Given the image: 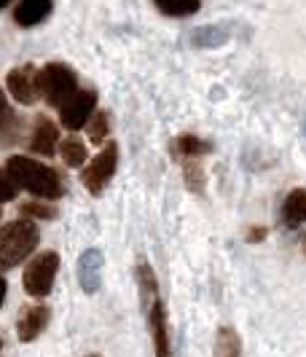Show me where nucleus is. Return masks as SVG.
Returning <instances> with one entry per match:
<instances>
[{"mask_svg":"<svg viewBox=\"0 0 306 357\" xmlns=\"http://www.w3.org/2000/svg\"><path fill=\"white\" fill-rule=\"evenodd\" d=\"M151 314V333H153V349H156V357H172V344H169V328H167V309H164V301H153L148 306Z\"/></svg>","mask_w":306,"mask_h":357,"instance_id":"nucleus-8","label":"nucleus"},{"mask_svg":"<svg viewBox=\"0 0 306 357\" xmlns=\"http://www.w3.org/2000/svg\"><path fill=\"white\" fill-rule=\"evenodd\" d=\"M56 268H59V255L56 252H40L36 255L27 268H24V290L36 298H43L49 296V290L54 285V277H56Z\"/></svg>","mask_w":306,"mask_h":357,"instance_id":"nucleus-4","label":"nucleus"},{"mask_svg":"<svg viewBox=\"0 0 306 357\" xmlns=\"http://www.w3.org/2000/svg\"><path fill=\"white\" fill-rule=\"evenodd\" d=\"M38 81H40V94L46 97L49 105L62 107L78 91L72 70L68 65H59V62H52L43 70H38Z\"/></svg>","mask_w":306,"mask_h":357,"instance_id":"nucleus-3","label":"nucleus"},{"mask_svg":"<svg viewBox=\"0 0 306 357\" xmlns=\"http://www.w3.org/2000/svg\"><path fill=\"white\" fill-rule=\"evenodd\" d=\"M175 148H178V153H181L183 159H199L201 153L210 151V145L201 143V140L194 137V135H181L178 143H175Z\"/></svg>","mask_w":306,"mask_h":357,"instance_id":"nucleus-17","label":"nucleus"},{"mask_svg":"<svg viewBox=\"0 0 306 357\" xmlns=\"http://www.w3.org/2000/svg\"><path fill=\"white\" fill-rule=\"evenodd\" d=\"M213 357H242V341L234 328H220L213 347Z\"/></svg>","mask_w":306,"mask_h":357,"instance_id":"nucleus-14","label":"nucleus"},{"mask_svg":"<svg viewBox=\"0 0 306 357\" xmlns=\"http://www.w3.org/2000/svg\"><path fill=\"white\" fill-rule=\"evenodd\" d=\"M8 91L11 97L22 102V105H33L38 97H40V81H38V70L33 65H24L17 70L8 73Z\"/></svg>","mask_w":306,"mask_h":357,"instance_id":"nucleus-7","label":"nucleus"},{"mask_svg":"<svg viewBox=\"0 0 306 357\" xmlns=\"http://www.w3.org/2000/svg\"><path fill=\"white\" fill-rule=\"evenodd\" d=\"M56 140H59V129L54 126V121H49L46 116H40L36 129H33V140H30L33 151H36V153H43V156H49V153H54Z\"/></svg>","mask_w":306,"mask_h":357,"instance_id":"nucleus-11","label":"nucleus"},{"mask_svg":"<svg viewBox=\"0 0 306 357\" xmlns=\"http://www.w3.org/2000/svg\"><path fill=\"white\" fill-rule=\"evenodd\" d=\"M100 266H102V255L97 250H86L81 255L78 280H81V287L86 293H97V287H100Z\"/></svg>","mask_w":306,"mask_h":357,"instance_id":"nucleus-10","label":"nucleus"},{"mask_svg":"<svg viewBox=\"0 0 306 357\" xmlns=\"http://www.w3.org/2000/svg\"><path fill=\"white\" fill-rule=\"evenodd\" d=\"M86 357H100V355H86Z\"/></svg>","mask_w":306,"mask_h":357,"instance_id":"nucleus-28","label":"nucleus"},{"mask_svg":"<svg viewBox=\"0 0 306 357\" xmlns=\"http://www.w3.org/2000/svg\"><path fill=\"white\" fill-rule=\"evenodd\" d=\"M3 298H6V280L0 277V306H3Z\"/></svg>","mask_w":306,"mask_h":357,"instance_id":"nucleus-25","label":"nucleus"},{"mask_svg":"<svg viewBox=\"0 0 306 357\" xmlns=\"http://www.w3.org/2000/svg\"><path fill=\"white\" fill-rule=\"evenodd\" d=\"M6 172L17 183V188L30 191L33 197L59 199L62 197V178L52 167L30 159V156H11L6 164Z\"/></svg>","mask_w":306,"mask_h":357,"instance_id":"nucleus-1","label":"nucleus"},{"mask_svg":"<svg viewBox=\"0 0 306 357\" xmlns=\"http://www.w3.org/2000/svg\"><path fill=\"white\" fill-rule=\"evenodd\" d=\"M94 105H97V91H75L70 100L65 102V105L59 107L62 113H59V119H62V126L65 129H81V126L89 121V116L94 113Z\"/></svg>","mask_w":306,"mask_h":357,"instance_id":"nucleus-6","label":"nucleus"},{"mask_svg":"<svg viewBox=\"0 0 306 357\" xmlns=\"http://www.w3.org/2000/svg\"><path fill=\"white\" fill-rule=\"evenodd\" d=\"M8 3H11V0H0V8H3V6H8Z\"/></svg>","mask_w":306,"mask_h":357,"instance_id":"nucleus-26","label":"nucleus"},{"mask_svg":"<svg viewBox=\"0 0 306 357\" xmlns=\"http://www.w3.org/2000/svg\"><path fill=\"white\" fill-rule=\"evenodd\" d=\"M156 6L167 17H191L199 11V0H156Z\"/></svg>","mask_w":306,"mask_h":357,"instance_id":"nucleus-15","label":"nucleus"},{"mask_svg":"<svg viewBox=\"0 0 306 357\" xmlns=\"http://www.w3.org/2000/svg\"><path fill=\"white\" fill-rule=\"evenodd\" d=\"M116 161H118V145L108 143L100 153H97V159L84 169V178L81 180H84V185L89 188L91 194H100V191L110 183L113 172H116Z\"/></svg>","mask_w":306,"mask_h":357,"instance_id":"nucleus-5","label":"nucleus"},{"mask_svg":"<svg viewBox=\"0 0 306 357\" xmlns=\"http://www.w3.org/2000/svg\"><path fill=\"white\" fill-rule=\"evenodd\" d=\"M49 325V309L46 306H27L22 309L17 322V333L22 341H33L43 333V328Z\"/></svg>","mask_w":306,"mask_h":357,"instance_id":"nucleus-9","label":"nucleus"},{"mask_svg":"<svg viewBox=\"0 0 306 357\" xmlns=\"http://www.w3.org/2000/svg\"><path fill=\"white\" fill-rule=\"evenodd\" d=\"M301 245H304V252H306V236H304V239H301Z\"/></svg>","mask_w":306,"mask_h":357,"instance_id":"nucleus-27","label":"nucleus"},{"mask_svg":"<svg viewBox=\"0 0 306 357\" xmlns=\"http://www.w3.org/2000/svg\"><path fill=\"white\" fill-rule=\"evenodd\" d=\"M38 245V226L33 220H14L0 229V268L22 264Z\"/></svg>","mask_w":306,"mask_h":357,"instance_id":"nucleus-2","label":"nucleus"},{"mask_svg":"<svg viewBox=\"0 0 306 357\" xmlns=\"http://www.w3.org/2000/svg\"><path fill=\"white\" fill-rule=\"evenodd\" d=\"M137 282H140V293H143L145 304L151 306L156 301V277H153V268L148 264L137 266Z\"/></svg>","mask_w":306,"mask_h":357,"instance_id":"nucleus-18","label":"nucleus"},{"mask_svg":"<svg viewBox=\"0 0 306 357\" xmlns=\"http://www.w3.org/2000/svg\"><path fill=\"white\" fill-rule=\"evenodd\" d=\"M105 137H108V116L105 113H94V119L89 124V140L97 145L105 143Z\"/></svg>","mask_w":306,"mask_h":357,"instance_id":"nucleus-19","label":"nucleus"},{"mask_svg":"<svg viewBox=\"0 0 306 357\" xmlns=\"http://www.w3.org/2000/svg\"><path fill=\"white\" fill-rule=\"evenodd\" d=\"M17 183L11 180V175L6 172V169H0V202H11V199L17 197Z\"/></svg>","mask_w":306,"mask_h":357,"instance_id":"nucleus-21","label":"nucleus"},{"mask_svg":"<svg viewBox=\"0 0 306 357\" xmlns=\"http://www.w3.org/2000/svg\"><path fill=\"white\" fill-rule=\"evenodd\" d=\"M49 11H52V0H19L14 19L22 27H33L49 17Z\"/></svg>","mask_w":306,"mask_h":357,"instance_id":"nucleus-12","label":"nucleus"},{"mask_svg":"<svg viewBox=\"0 0 306 357\" xmlns=\"http://www.w3.org/2000/svg\"><path fill=\"white\" fill-rule=\"evenodd\" d=\"M22 213L46 220V218H54V207H46V204H38V202H27V204H22Z\"/></svg>","mask_w":306,"mask_h":357,"instance_id":"nucleus-22","label":"nucleus"},{"mask_svg":"<svg viewBox=\"0 0 306 357\" xmlns=\"http://www.w3.org/2000/svg\"><path fill=\"white\" fill-rule=\"evenodd\" d=\"M263 236H266V229H252V231L247 234V239H250V242H261Z\"/></svg>","mask_w":306,"mask_h":357,"instance_id":"nucleus-24","label":"nucleus"},{"mask_svg":"<svg viewBox=\"0 0 306 357\" xmlns=\"http://www.w3.org/2000/svg\"><path fill=\"white\" fill-rule=\"evenodd\" d=\"M282 220L290 229H298L306 223V188H296L288 194L285 204H282Z\"/></svg>","mask_w":306,"mask_h":357,"instance_id":"nucleus-13","label":"nucleus"},{"mask_svg":"<svg viewBox=\"0 0 306 357\" xmlns=\"http://www.w3.org/2000/svg\"><path fill=\"white\" fill-rule=\"evenodd\" d=\"M6 121H8V105H6V97H3V91H0V129H3Z\"/></svg>","mask_w":306,"mask_h":357,"instance_id":"nucleus-23","label":"nucleus"},{"mask_svg":"<svg viewBox=\"0 0 306 357\" xmlns=\"http://www.w3.org/2000/svg\"><path fill=\"white\" fill-rule=\"evenodd\" d=\"M59 153H62L68 167H81L86 161V145L81 143L78 137H68L65 143L59 145Z\"/></svg>","mask_w":306,"mask_h":357,"instance_id":"nucleus-16","label":"nucleus"},{"mask_svg":"<svg viewBox=\"0 0 306 357\" xmlns=\"http://www.w3.org/2000/svg\"><path fill=\"white\" fill-rule=\"evenodd\" d=\"M185 180L194 191H201V183H204V175H201V167H199L194 159L185 161Z\"/></svg>","mask_w":306,"mask_h":357,"instance_id":"nucleus-20","label":"nucleus"}]
</instances>
